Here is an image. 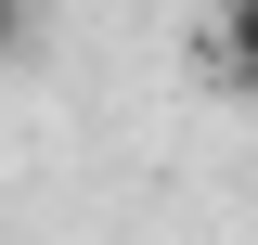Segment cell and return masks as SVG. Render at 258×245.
<instances>
[{"label": "cell", "mask_w": 258, "mask_h": 245, "mask_svg": "<svg viewBox=\"0 0 258 245\" xmlns=\"http://www.w3.org/2000/svg\"><path fill=\"white\" fill-rule=\"evenodd\" d=\"M207 65H220L232 91L258 103V0H220V39H207Z\"/></svg>", "instance_id": "6da1fadb"}]
</instances>
